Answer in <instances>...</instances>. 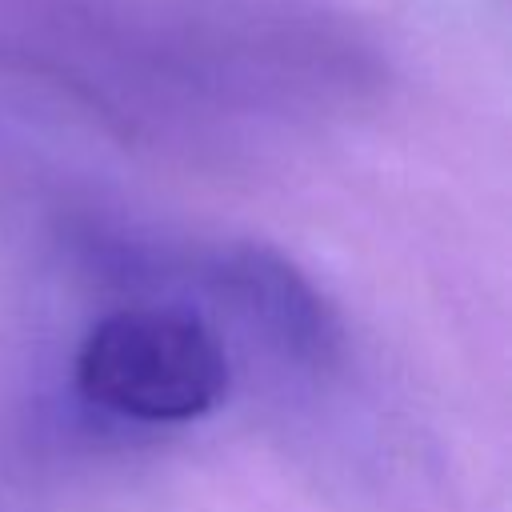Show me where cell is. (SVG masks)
Here are the masks:
<instances>
[{"mask_svg":"<svg viewBox=\"0 0 512 512\" xmlns=\"http://www.w3.org/2000/svg\"><path fill=\"white\" fill-rule=\"evenodd\" d=\"M216 276L228 300L288 356L324 360L328 348L336 344V328L324 300L280 256L260 248H240L224 256Z\"/></svg>","mask_w":512,"mask_h":512,"instance_id":"cell-2","label":"cell"},{"mask_svg":"<svg viewBox=\"0 0 512 512\" xmlns=\"http://www.w3.org/2000/svg\"><path fill=\"white\" fill-rule=\"evenodd\" d=\"M76 392L120 420L188 424L212 412L232 368L220 336L180 304H124L104 312L80 340Z\"/></svg>","mask_w":512,"mask_h":512,"instance_id":"cell-1","label":"cell"}]
</instances>
